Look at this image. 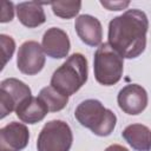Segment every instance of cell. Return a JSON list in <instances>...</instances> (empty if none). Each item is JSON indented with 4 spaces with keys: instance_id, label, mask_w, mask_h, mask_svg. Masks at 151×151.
I'll use <instances>...</instances> for the list:
<instances>
[{
    "instance_id": "cell-13",
    "label": "cell",
    "mask_w": 151,
    "mask_h": 151,
    "mask_svg": "<svg viewBox=\"0 0 151 151\" xmlns=\"http://www.w3.org/2000/svg\"><path fill=\"white\" fill-rule=\"evenodd\" d=\"M42 4L45 2H38V1L19 2L15 6L17 17L19 21L28 28H34L42 25L46 21V14L41 6Z\"/></svg>"
},
{
    "instance_id": "cell-6",
    "label": "cell",
    "mask_w": 151,
    "mask_h": 151,
    "mask_svg": "<svg viewBox=\"0 0 151 151\" xmlns=\"http://www.w3.org/2000/svg\"><path fill=\"white\" fill-rule=\"evenodd\" d=\"M31 88L24 81L15 78L4 79L0 84V118H5L27 98L31 97Z\"/></svg>"
},
{
    "instance_id": "cell-2",
    "label": "cell",
    "mask_w": 151,
    "mask_h": 151,
    "mask_svg": "<svg viewBox=\"0 0 151 151\" xmlns=\"http://www.w3.org/2000/svg\"><path fill=\"white\" fill-rule=\"evenodd\" d=\"M87 80V59L81 53H73L59 66L51 78V86L59 92L72 96Z\"/></svg>"
},
{
    "instance_id": "cell-20",
    "label": "cell",
    "mask_w": 151,
    "mask_h": 151,
    "mask_svg": "<svg viewBox=\"0 0 151 151\" xmlns=\"http://www.w3.org/2000/svg\"><path fill=\"white\" fill-rule=\"evenodd\" d=\"M104 151H129L126 147H124L123 145H119V144H112L110 146H107Z\"/></svg>"
},
{
    "instance_id": "cell-1",
    "label": "cell",
    "mask_w": 151,
    "mask_h": 151,
    "mask_svg": "<svg viewBox=\"0 0 151 151\" xmlns=\"http://www.w3.org/2000/svg\"><path fill=\"white\" fill-rule=\"evenodd\" d=\"M149 20L140 9H127L109 22V44L123 58L133 59L146 47Z\"/></svg>"
},
{
    "instance_id": "cell-11",
    "label": "cell",
    "mask_w": 151,
    "mask_h": 151,
    "mask_svg": "<svg viewBox=\"0 0 151 151\" xmlns=\"http://www.w3.org/2000/svg\"><path fill=\"white\" fill-rule=\"evenodd\" d=\"M74 28L80 40L86 45L92 47L100 45L103 38V27L97 18L90 14H81L76 19Z\"/></svg>"
},
{
    "instance_id": "cell-14",
    "label": "cell",
    "mask_w": 151,
    "mask_h": 151,
    "mask_svg": "<svg viewBox=\"0 0 151 151\" xmlns=\"http://www.w3.org/2000/svg\"><path fill=\"white\" fill-rule=\"evenodd\" d=\"M122 136L136 151L151 150V130L143 124L127 125L122 132Z\"/></svg>"
},
{
    "instance_id": "cell-7",
    "label": "cell",
    "mask_w": 151,
    "mask_h": 151,
    "mask_svg": "<svg viewBox=\"0 0 151 151\" xmlns=\"http://www.w3.org/2000/svg\"><path fill=\"white\" fill-rule=\"evenodd\" d=\"M45 52L42 46L34 40L21 44L18 51L17 66L19 71L27 76L38 74L45 66Z\"/></svg>"
},
{
    "instance_id": "cell-12",
    "label": "cell",
    "mask_w": 151,
    "mask_h": 151,
    "mask_svg": "<svg viewBox=\"0 0 151 151\" xmlns=\"http://www.w3.org/2000/svg\"><path fill=\"white\" fill-rule=\"evenodd\" d=\"M48 109L46 104L39 98V97H29L25 99L15 110L17 117L27 124H35L41 122L46 114H47Z\"/></svg>"
},
{
    "instance_id": "cell-16",
    "label": "cell",
    "mask_w": 151,
    "mask_h": 151,
    "mask_svg": "<svg viewBox=\"0 0 151 151\" xmlns=\"http://www.w3.org/2000/svg\"><path fill=\"white\" fill-rule=\"evenodd\" d=\"M50 5L52 7L53 13L63 19H71L76 17L81 8V1L57 0V1H51Z\"/></svg>"
},
{
    "instance_id": "cell-8",
    "label": "cell",
    "mask_w": 151,
    "mask_h": 151,
    "mask_svg": "<svg viewBox=\"0 0 151 151\" xmlns=\"http://www.w3.org/2000/svg\"><path fill=\"white\" fill-rule=\"evenodd\" d=\"M117 101L123 112L136 116L142 113L147 106V93L144 87L138 84H129L124 86L118 96Z\"/></svg>"
},
{
    "instance_id": "cell-9",
    "label": "cell",
    "mask_w": 151,
    "mask_h": 151,
    "mask_svg": "<svg viewBox=\"0 0 151 151\" xmlns=\"http://www.w3.org/2000/svg\"><path fill=\"white\" fill-rule=\"evenodd\" d=\"M29 140V131L22 123L11 122L0 129V151H21Z\"/></svg>"
},
{
    "instance_id": "cell-4",
    "label": "cell",
    "mask_w": 151,
    "mask_h": 151,
    "mask_svg": "<svg viewBox=\"0 0 151 151\" xmlns=\"http://www.w3.org/2000/svg\"><path fill=\"white\" fill-rule=\"evenodd\" d=\"M124 58L114 51L109 42L100 44L93 58V72L96 80L105 86L117 84L123 76Z\"/></svg>"
},
{
    "instance_id": "cell-10",
    "label": "cell",
    "mask_w": 151,
    "mask_h": 151,
    "mask_svg": "<svg viewBox=\"0 0 151 151\" xmlns=\"http://www.w3.org/2000/svg\"><path fill=\"white\" fill-rule=\"evenodd\" d=\"M41 46L44 52L50 58L61 59L67 57L71 48V42L65 31L58 27H51L44 33Z\"/></svg>"
},
{
    "instance_id": "cell-5",
    "label": "cell",
    "mask_w": 151,
    "mask_h": 151,
    "mask_svg": "<svg viewBox=\"0 0 151 151\" xmlns=\"http://www.w3.org/2000/svg\"><path fill=\"white\" fill-rule=\"evenodd\" d=\"M73 142L72 130L64 120L47 122L41 129L38 140V151H70Z\"/></svg>"
},
{
    "instance_id": "cell-3",
    "label": "cell",
    "mask_w": 151,
    "mask_h": 151,
    "mask_svg": "<svg viewBox=\"0 0 151 151\" xmlns=\"http://www.w3.org/2000/svg\"><path fill=\"white\" fill-rule=\"evenodd\" d=\"M74 117L81 126L90 129L94 134L100 137L111 134L117 123L116 114L97 99L81 101L74 111Z\"/></svg>"
},
{
    "instance_id": "cell-19",
    "label": "cell",
    "mask_w": 151,
    "mask_h": 151,
    "mask_svg": "<svg viewBox=\"0 0 151 151\" xmlns=\"http://www.w3.org/2000/svg\"><path fill=\"white\" fill-rule=\"evenodd\" d=\"M100 5L109 11H120L130 5V1H100Z\"/></svg>"
},
{
    "instance_id": "cell-18",
    "label": "cell",
    "mask_w": 151,
    "mask_h": 151,
    "mask_svg": "<svg viewBox=\"0 0 151 151\" xmlns=\"http://www.w3.org/2000/svg\"><path fill=\"white\" fill-rule=\"evenodd\" d=\"M14 17V5L11 1L2 2V11H1V22H8Z\"/></svg>"
},
{
    "instance_id": "cell-15",
    "label": "cell",
    "mask_w": 151,
    "mask_h": 151,
    "mask_svg": "<svg viewBox=\"0 0 151 151\" xmlns=\"http://www.w3.org/2000/svg\"><path fill=\"white\" fill-rule=\"evenodd\" d=\"M38 97L46 104L50 112L61 111L68 103V96L59 92L51 85L41 88Z\"/></svg>"
},
{
    "instance_id": "cell-17",
    "label": "cell",
    "mask_w": 151,
    "mask_h": 151,
    "mask_svg": "<svg viewBox=\"0 0 151 151\" xmlns=\"http://www.w3.org/2000/svg\"><path fill=\"white\" fill-rule=\"evenodd\" d=\"M0 42H1V48H2V57H4V63L2 67L6 65L8 60H11L14 50H15V42L12 39V37L6 35V34H0Z\"/></svg>"
}]
</instances>
